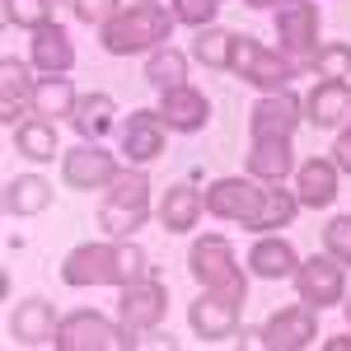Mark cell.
<instances>
[{
	"label": "cell",
	"instance_id": "cell-11",
	"mask_svg": "<svg viewBox=\"0 0 351 351\" xmlns=\"http://www.w3.org/2000/svg\"><path fill=\"white\" fill-rule=\"evenodd\" d=\"M164 309H169V295H164L160 281H132L122 286V324L132 332H145V328H160L164 324Z\"/></svg>",
	"mask_w": 351,
	"mask_h": 351
},
{
	"label": "cell",
	"instance_id": "cell-18",
	"mask_svg": "<svg viewBox=\"0 0 351 351\" xmlns=\"http://www.w3.org/2000/svg\"><path fill=\"white\" fill-rule=\"evenodd\" d=\"M33 66H38L43 75H61V71L75 66V47H71V38H66L61 24L33 28Z\"/></svg>",
	"mask_w": 351,
	"mask_h": 351
},
{
	"label": "cell",
	"instance_id": "cell-32",
	"mask_svg": "<svg viewBox=\"0 0 351 351\" xmlns=\"http://www.w3.org/2000/svg\"><path fill=\"white\" fill-rule=\"evenodd\" d=\"M309 66H314L324 80H347V75H351V47H347V43H328V47L314 52Z\"/></svg>",
	"mask_w": 351,
	"mask_h": 351
},
{
	"label": "cell",
	"instance_id": "cell-38",
	"mask_svg": "<svg viewBox=\"0 0 351 351\" xmlns=\"http://www.w3.org/2000/svg\"><path fill=\"white\" fill-rule=\"evenodd\" d=\"M253 342H263V332H258V328H243V332H239V347H253Z\"/></svg>",
	"mask_w": 351,
	"mask_h": 351
},
{
	"label": "cell",
	"instance_id": "cell-25",
	"mask_svg": "<svg viewBox=\"0 0 351 351\" xmlns=\"http://www.w3.org/2000/svg\"><path fill=\"white\" fill-rule=\"evenodd\" d=\"M112 112H117L112 94H84L80 108H75V132H80V141H99L112 127Z\"/></svg>",
	"mask_w": 351,
	"mask_h": 351
},
{
	"label": "cell",
	"instance_id": "cell-4",
	"mask_svg": "<svg viewBox=\"0 0 351 351\" xmlns=\"http://www.w3.org/2000/svg\"><path fill=\"white\" fill-rule=\"evenodd\" d=\"M271 188H258L253 178H220L206 188V211L220 220H239L243 230H263Z\"/></svg>",
	"mask_w": 351,
	"mask_h": 351
},
{
	"label": "cell",
	"instance_id": "cell-17",
	"mask_svg": "<svg viewBox=\"0 0 351 351\" xmlns=\"http://www.w3.org/2000/svg\"><path fill=\"white\" fill-rule=\"evenodd\" d=\"M351 112V89L342 80H324L309 89V99H304V117L319 127V132H328V127H337L342 117Z\"/></svg>",
	"mask_w": 351,
	"mask_h": 351
},
{
	"label": "cell",
	"instance_id": "cell-15",
	"mask_svg": "<svg viewBox=\"0 0 351 351\" xmlns=\"http://www.w3.org/2000/svg\"><path fill=\"white\" fill-rule=\"evenodd\" d=\"M206 117H211L206 94H197V89H188V84L164 89V104H160V122L164 127H173V132H202Z\"/></svg>",
	"mask_w": 351,
	"mask_h": 351
},
{
	"label": "cell",
	"instance_id": "cell-19",
	"mask_svg": "<svg viewBox=\"0 0 351 351\" xmlns=\"http://www.w3.org/2000/svg\"><path fill=\"white\" fill-rule=\"evenodd\" d=\"M10 337L24 342V347H38V342H56V319L47 300H24L10 319Z\"/></svg>",
	"mask_w": 351,
	"mask_h": 351
},
{
	"label": "cell",
	"instance_id": "cell-14",
	"mask_svg": "<svg viewBox=\"0 0 351 351\" xmlns=\"http://www.w3.org/2000/svg\"><path fill=\"white\" fill-rule=\"evenodd\" d=\"M300 122V99L295 94H267L258 99L253 112H248V127H253V141H267V136H291Z\"/></svg>",
	"mask_w": 351,
	"mask_h": 351
},
{
	"label": "cell",
	"instance_id": "cell-28",
	"mask_svg": "<svg viewBox=\"0 0 351 351\" xmlns=\"http://www.w3.org/2000/svg\"><path fill=\"white\" fill-rule=\"evenodd\" d=\"M14 145L24 150L28 160H52V150H56V127H52V122H43V117H33V122H19V132H14Z\"/></svg>",
	"mask_w": 351,
	"mask_h": 351
},
{
	"label": "cell",
	"instance_id": "cell-5",
	"mask_svg": "<svg viewBox=\"0 0 351 351\" xmlns=\"http://www.w3.org/2000/svg\"><path fill=\"white\" fill-rule=\"evenodd\" d=\"M56 347L61 351H132V328L108 324L104 314H71L56 324Z\"/></svg>",
	"mask_w": 351,
	"mask_h": 351
},
{
	"label": "cell",
	"instance_id": "cell-26",
	"mask_svg": "<svg viewBox=\"0 0 351 351\" xmlns=\"http://www.w3.org/2000/svg\"><path fill=\"white\" fill-rule=\"evenodd\" d=\"M33 108L47 112V117H75V108H80V99H75V89H71V80H61V75H47V80L33 89Z\"/></svg>",
	"mask_w": 351,
	"mask_h": 351
},
{
	"label": "cell",
	"instance_id": "cell-31",
	"mask_svg": "<svg viewBox=\"0 0 351 351\" xmlns=\"http://www.w3.org/2000/svg\"><path fill=\"white\" fill-rule=\"evenodd\" d=\"M5 24H19V28L52 24V0H5Z\"/></svg>",
	"mask_w": 351,
	"mask_h": 351
},
{
	"label": "cell",
	"instance_id": "cell-13",
	"mask_svg": "<svg viewBox=\"0 0 351 351\" xmlns=\"http://www.w3.org/2000/svg\"><path fill=\"white\" fill-rule=\"evenodd\" d=\"M66 183L71 188H80V192H89V188H108L112 178H117V160H112L108 150H99L94 141H84L80 150H71L66 155Z\"/></svg>",
	"mask_w": 351,
	"mask_h": 351
},
{
	"label": "cell",
	"instance_id": "cell-9",
	"mask_svg": "<svg viewBox=\"0 0 351 351\" xmlns=\"http://www.w3.org/2000/svg\"><path fill=\"white\" fill-rule=\"evenodd\" d=\"M239 309H243V295H230V291H211V295L192 300L188 309V324L202 342H220L239 328Z\"/></svg>",
	"mask_w": 351,
	"mask_h": 351
},
{
	"label": "cell",
	"instance_id": "cell-22",
	"mask_svg": "<svg viewBox=\"0 0 351 351\" xmlns=\"http://www.w3.org/2000/svg\"><path fill=\"white\" fill-rule=\"evenodd\" d=\"M47 202H52V183L38 178V173L5 183V211L10 216H38V211H47Z\"/></svg>",
	"mask_w": 351,
	"mask_h": 351
},
{
	"label": "cell",
	"instance_id": "cell-8",
	"mask_svg": "<svg viewBox=\"0 0 351 351\" xmlns=\"http://www.w3.org/2000/svg\"><path fill=\"white\" fill-rule=\"evenodd\" d=\"M295 291L304 304L328 309V304H342L347 300V281H342V263L328 253V258H309L295 267Z\"/></svg>",
	"mask_w": 351,
	"mask_h": 351
},
{
	"label": "cell",
	"instance_id": "cell-6",
	"mask_svg": "<svg viewBox=\"0 0 351 351\" xmlns=\"http://www.w3.org/2000/svg\"><path fill=\"white\" fill-rule=\"evenodd\" d=\"M188 267H192V276H197V281H202L206 291H230V295H248V286H243V271L234 267V248L220 239V234H206V239L192 243Z\"/></svg>",
	"mask_w": 351,
	"mask_h": 351
},
{
	"label": "cell",
	"instance_id": "cell-23",
	"mask_svg": "<svg viewBox=\"0 0 351 351\" xmlns=\"http://www.w3.org/2000/svg\"><path fill=\"white\" fill-rule=\"evenodd\" d=\"M332 197H337V164L328 160H309L304 169H300V197L295 202H304V206H332Z\"/></svg>",
	"mask_w": 351,
	"mask_h": 351
},
{
	"label": "cell",
	"instance_id": "cell-40",
	"mask_svg": "<svg viewBox=\"0 0 351 351\" xmlns=\"http://www.w3.org/2000/svg\"><path fill=\"white\" fill-rule=\"evenodd\" d=\"M328 351H351V337H328Z\"/></svg>",
	"mask_w": 351,
	"mask_h": 351
},
{
	"label": "cell",
	"instance_id": "cell-1",
	"mask_svg": "<svg viewBox=\"0 0 351 351\" xmlns=\"http://www.w3.org/2000/svg\"><path fill=\"white\" fill-rule=\"evenodd\" d=\"M145 253L136 243H80L66 253L61 281L66 286H132L145 276Z\"/></svg>",
	"mask_w": 351,
	"mask_h": 351
},
{
	"label": "cell",
	"instance_id": "cell-16",
	"mask_svg": "<svg viewBox=\"0 0 351 351\" xmlns=\"http://www.w3.org/2000/svg\"><path fill=\"white\" fill-rule=\"evenodd\" d=\"M122 150L132 164H150L164 155V122L160 112H132L122 127Z\"/></svg>",
	"mask_w": 351,
	"mask_h": 351
},
{
	"label": "cell",
	"instance_id": "cell-29",
	"mask_svg": "<svg viewBox=\"0 0 351 351\" xmlns=\"http://www.w3.org/2000/svg\"><path fill=\"white\" fill-rule=\"evenodd\" d=\"M183 71H188V56L173 52V47H160V52L150 56V66H145V80L155 84V89H178Z\"/></svg>",
	"mask_w": 351,
	"mask_h": 351
},
{
	"label": "cell",
	"instance_id": "cell-24",
	"mask_svg": "<svg viewBox=\"0 0 351 351\" xmlns=\"http://www.w3.org/2000/svg\"><path fill=\"white\" fill-rule=\"evenodd\" d=\"M197 216H202V197H197L188 183H178V188L164 192V202H160V225H164V230L183 234V230L197 225Z\"/></svg>",
	"mask_w": 351,
	"mask_h": 351
},
{
	"label": "cell",
	"instance_id": "cell-34",
	"mask_svg": "<svg viewBox=\"0 0 351 351\" xmlns=\"http://www.w3.org/2000/svg\"><path fill=\"white\" fill-rule=\"evenodd\" d=\"M216 10H220V0H173V19H183L192 28H206L216 19Z\"/></svg>",
	"mask_w": 351,
	"mask_h": 351
},
{
	"label": "cell",
	"instance_id": "cell-20",
	"mask_svg": "<svg viewBox=\"0 0 351 351\" xmlns=\"http://www.w3.org/2000/svg\"><path fill=\"white\" fill-rule=\"evenodd\" d=\"M291 136H267V141H253V150H248V173L253 178H267V183H281L286 173H291Z\"/></svg>",
	"mask_w": 351,
	"mask_h": 351
},
{
	"label": "cell",
	"instance_id": "cell-36",
	"mask_svg": "<svg viewBox=\"0 0 351 351\" xmlns=\"http://www.w3.org/2000/svg\"><path fill=\"white\" fill-rule=\"evenodd\" d=\"M80 24H112L117 19V0H75Z\"/></svg>",
	"mask_w": 351,
	"mask_h": 351
},
{
	"label": "cell",
	"instance_id": "cell-21",
	"mask_svg": "<svg viewBox=\"0 0 351 351\" xmlns=\"http://www.w3.org/2000/svg\"><path fill=\"white\" fill-rule=\"evenodd\" d=\"M248 267H253V276H263V281H286V276H295L300 258L286 239H258L253 253H248Z\"/></svg>",
	"mask_w": 351,
	"mask_h": 351
},
{
	"label": "cell",
	"instance_id": "cell-27",
	"mask_svg": "<svg viewBox=\"0 0 351 351\" xmlns=\"http://www.w3.org/2000/svg\"><path fill=\"white\" fill-rule=\"evenodd\" d=\"M197 61L211 66V71H230V52H234V33L230 28H197Z\"/></svg>",
	"mask_w": 351,
	"mask_h": 351
},
{
	"label": "cell",
	"instance_id": "cell-12",
	"mask_svg": "<svg viewBox=\"0 0 351 351\" xmlns=\"http://www.w3.org/2000/svg\"><path fill=\"white\" fill-rule=\"evenodd\" d=\"M314 342V304H291V309H276L263 328V347L271 351H300Z\"/></svg>",
	"mask_w": 351,
	"mask_h": 351
},
{
	"label": "cell",
	"instance_id": "cell-7",
	"mask_svg": "<svg viewBox=\"0 0 351 351\" xmlns=\"http://www.w3.org/2000/svg\"><path fill=\"white\" fill-rule=\"evenodd\" d=\"M230 71H239L248 84H258V89H267L276 94L281 84L295 75V61H286V56H276L271 47H263L258 38H248V33H234V52H230Z\"/></svg>",
	"mask_w": 351,
	"mask_h": 351
},
{
	"label": "cell",
	"instance_id": "cell-41",
	"mask_svg": "<svg viewBox=\"0 0 351 351\" xmlns=\"http://www.w3.org/2000/svg\"><path fill=\"white\" fill-rule=\"evenodd\" d=\"M347 324H351V300H347Z\"/></svg>",
	"mask_w": 351,
	"mask_h": 351
},
{
	"label": "cell",
	"instance_id": "cell-35",
	"mask_svg": "<svg viewBox=\"0 0 351 351\" xmlns=\"http://www.w3.org/2000/svg\"><path fill=\"white\" fill-rule=\"evenodd\" d=\"M295 216V197L281 188H271V202H267V220H263V230H276V225H291Z\"/></svg>",
	"mask_w": 351,
	"mask_h": 351
},
{
	"label": "cell",
	"instance_id": "cell-37",
	"mask_svg": "<svg viewBox=\"0 0 351 351\" xmlns=\"http://www.w3.org/2000/svg\"><path fill=\"white\" fill-rule=\"evenodd\" d=\"M332 164H337L342 173H351V127L342 132V141H337V155H332Z\"/></svg>",
	"mask_w": 351,
	"mask_h": 351
},
{
	"label": "cell",
	"instance_id": "cell-2",
	"mask_svg": "<svg viewBox=\"0 0 351 351\" xmlns=\"http://www.w3.org/2000/svg\"><path fill=\"white\" fill-rule=\"evenodd\" d=\"M173 33V14H164L160 5L141 0L132 10H117V19L104 24V47L112 56H132V52H150Z\"/></svg>",
	"mask_w": 351,
	"mask_h": 351
},
{
	"label": "cell",
	"instance_id": "cell-3",
	"mask_svg": "<svg viewBox=\"0 0 351 351\" xmlns=\"http://www.w3.org/2000/svg\"><path fill=\"white\" fill-rule=\"evenodd\" d=\"M150 216V178L145 173H117L108 183V197L99 206V225L112 239H127L132 230H141Z\"/></svg>",
	"mask_w": 351,
	"mask_h": 351
},
{
	"label": "cell",
	"instance_id": "cell-30",
	"mask_svg": "<svg viewBox=\"0 0 351 351\" xmlns=\"http://www.w3.org/2000/svg\"><path fill=\"white\" fill-rule=\"evenodd\" d=\"M33 89L38 84L28 80V71L14 56H5L0 61V104H24V99H33Z\"/></svg>",
	"mask_w": 351,
	"mask_h": 351
},
{
	"label": "cell",
	"instance_id": "cell-39",
	"mask_svg": "<svg viewBox=\"0 0 351 351\" xmlns=\"http://www.w3.org/2000/svg\"><path fill=\"white\" fill-rule=\"evenodd\" d=\"M243 5H253V10H271V5H276V10H281V5H291V0H243Z\"/></svg>",
	"mask_w": 351,
	"mask_h": 351
},
{
	"label": "cell",
	"instance_id": "cell-33",
	"mask_svg": "<svg viewBox=\"0 0 351 351\" xmlns=\"http://www.w3.org/2000/svg\"><path fill=\"white\" fill-rule=\"evenodd\" d=\"M324 243L337 263H351V216H332L324 225Z\"/></svg>",
	"mask_w": 351,
	"mask_h": 351
},
{
	"label": "cell",
	"instance_id": "cell-10",
	"mask_svg": "<svg viewBox=\"0 0 351 351\" xmlns=\"http://www.w3.org/2000/svg\"><path fill=\"white\" fill-rule=\"evenodd\" d=\"M276 38H281V47L300 61H314V38H319V10L314 5H304V0H291V5H281L276 10Z\"/></svg>",
	"mask_w": 351,
	"mask_h": 351
}]
</instances>
